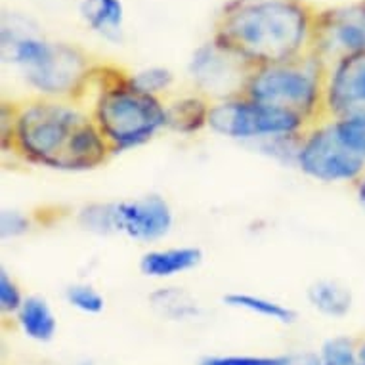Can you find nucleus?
Listing matches in <instances>:
<instances>
[{
    "mask_svg": "<svg viewBox=\"0 0 365 365\" xmlns=\"http://www.w3.org/2000/svg\"><path fill=\"white\" fill-rule=\"evenodd\" d=\"M289 354H215L205 356L199 365H287Z\"/></svg>",
    "mask_w": 365,
    "mask_h": 365,
    "instance_id": "5701e85b",
    "label": "nucleus"
},
{
    "mask_svg": "<svg viewBox=\"0 0 365 365\" xmlns=\"http://www.w3.org/2000/svg\"><path fill=\"white\" fill-rule=\"evenodd\" d=\"M78 16L94 35L119 44L125 35L126 10L123 0H81Z\"/></svg>",
    "mask_w": 365,
    "mask_h": 365,
    "instance_id": "4468645a",
    "label": "nucleus"
},
{
    "mask_svg": "<svg viewBox=\"0 0 365 365\" xmlns=\"http://www.w3.org/2000/svg\"><path fill=\"white\" fill-rule=\"evenodd\" d=\"M187 73L199 94L220 102L243 94L251 67L210 38L193 50Z\"/></svg>",
    "mask_w": 365,
    "mask_h": 365,
    "instance_id": "1a4fd4ad",
    "label": "nucleus"
},
{
    "mask_svg": "<svg viewBox=\"0 0 365 365\" xmlns=\"http://www.w3.org/2000/svg\"><path fill=\"white\" fill-rule=\"evenodd\" d=\"M222 302L234 310L249 312L252 316H260L279 325H293L297 322V312L291 306L279 300L268 299L262 294L245 293V291H232L222 297Z\"/></svg>",
    "mask_w": 365,
    "mask_h": 365,
    "instance_id": "a211bd4d",
    "label": "nucleus"
},
{
    "mask_svg": "<svg viewBox=\"0 0 365 365\" xmlns=\"http://www.w3.org/2000/svg\"><path fill=\"white\" fill-rule=\"evenodd\" d=\"M354 192H356V197H358V203L365 209V174L359 178V182L354 186Z\"/></svg>",
    "mask_w": 365,
    "mask_h": 365,
    "instance_id": "cd10ccee",
    "label": "nucleus"
},
{
    "mask_svg": "<svg viewBox=\"0 0 365 365\" xmlns=\"http://www.w3.org/2000/svg\"><path fill=\"white\" fill-rule=\"evenodd\" d=\"M0 41L4 63L18 69L33 94L84 102L100 63L86 50L69 42L50 41L19 14L2 16Z\"/></svg>",
    "mask_w": 365,
    "mask_h": 365,
    "instance_id": "7ed1b4c3",
    "label": "nucleus"
},
{
    "mask_svg": "<svg viewBox=\"0 0 365 365\" xmlns=\"http://www.w3.org/2000/svg\"><path fill=\"white\" fill-rule=\"evenodd\" d=\"M324 117H365V52L327 67Z\"/></svg>",
    "mask_w": 365,
    "mask_h": 365,
    "instance_id": "9b49d317",
    "label": "nucleus"
},
{
    "mask_svg": "<svg viewBox=\"0 0 365 365\" xmlns=\"http://www.w3.org/2000/svg\"><path fill=\"white\" fill-rule=\"evenodd\" d=\"M317 354H319V365H361V361H359V336H329L319 346Z\"/></svg>",
    "mask_w": 365,
    "mask_h": 365,
    "instance_id": "6ab92c4d",
    "label": "nucleus"
},
{
    "mask_svg": "<svg viewBox=\"0 0 365 365\" xmlns=\"http://www.w3.org/2000/svg\"><path fill=\"white\" fill-rule=\"evenodd\" d=\"M132 83L136 84L140 90H144L148 94H153L157 98H168L170 90H173L176 77L168 67L163 66H150L140 69V71L130 73Z\"/></svg>",
    "mask_w": 365,
    "mask_h": 365,
    "instance_id": "412c9836",
    "label": "nucleus"
},
{
    "mask_svg": "<svg viewBox=\"0 0 365 365\" xmlns=\"http://www.w3.org/2000/svg\"><path fill=\"white\" fill-rule=\"evenodd\" d=\"M0 117L4 153L33 167L84 173L115 157L84 102L31 94L4 100Z\"/></svg>",
    "mask_w": 365,
    "mask_h": 365,
    "instance_id": "f257e3e1",
    "label": "nucleus"
},
{
    "mask_svg": "<svg viewBox=\"0 0 365 365\" xmlns=\"http://www.w3.org/2000/svg\"><path fill=\"white\" fill-rule=\"evenodd\" d=\"M115 234L138 243L165 240L174 226V210L167 199L157 193L113 201Z\"/></svg>",
    "mask_w": 365,
    "mask_h": 365,
    "instance_id": "9d476101",
    "label": "nucleus"
},
{
    "mask_svg": "<svg viewBox=\"0 0 365 365\" xmlns=\"http://www.w3.org/2000/svg\"><path fill=\"white\" fill-rule=\"evenodd\" d=\"M317 10L310 0H227L210 38L251 69L297 60L312 52Z\"/></svg>",
    "mask_w": 365,
    "mask_h": 365,
    "instance_id": "f03ea898",
    "label": "nucleus"
},
{
    "mask_svg": "<svg viewBox=\"0 0 365 365\" xmlns=\"http://www.w3.org/2000/svg\"><path fill=\"white\" fill-rule=\"evenodd\" d=\"M365 52V0L319 8L314 25L312 54L325 67Z\"/></svg>",
    "mask_w": 365,
    "mask_h": 365,
    "instance_id": "6e6552de",
    "label": "nucleus"
},
{
    "mask_svg": "<svg viewBox=\"0 0 365 365\" xmlns=\"http://www.w3.org/2000/svg\"><path fill=\"white\" fill-rule=\"evenodd\" d=\"M203 258L205 255L199 247H159V249L145 251L140 258L138 266L142 276L157 279V282H167V279H173V277H178L199 268Z\"/></svg>",
    "mask_w": 365,
    "mask_h": 365,
    "instance_id": "f8f14e48",
    "label": "nucleus"
},
{
    "mask_svg": "<svg viewBox=\"0 0 365 365\" xmlns=\"http://www.w3.org/2000/svg\"><path fill=\"white\" fill-rule=\"evenodd\" d=\"M84 103L113 155L150 144L167 130L165 100L140 90L130 73L113 63H98Z\"/></svg>",
    "mask_w": 365,
    "mask_h": 365,
    "instance_id": "20e7f679",
    "label": "nucleus"
},
{
    "mask_svg": "<svg viewBox=\"0 0 365 365\" xmlns=\"http://www.w3.org/2000/svg\"><path fill=\"white\" fill-rule=\"evenodd\" d=\"M210 106L212 102L199 94L197 90L165 98L167 130L176 132L180 136H195L203 132L205 128H209Z\"/></svg>",
    "mask_w": 365,
    "mask_h": 365,
    "instance_id": "ddd939ff",
    "label": "nucleus"
},
{
    "mask_svg": "<svg viewBox=\"0 0 365 365\" xmlns=\"http://www.w3.org/2000/svg\"><path fill=\"white\" fill-rule=\"evenodd\" d=\"M287 365H319V354L317 352L289 354Z\"/></svg>",
    "mask_w": 365,
    "mask_h": 365,
    "instance_id": "bb28decb",
    "label": "nucleus"
},
{
    "mask_svg": "<svg viewBox=\"0 0 365 365\" xmlns=\"http://www.w3.org/2000/svg\"><path fill=\"white\" fill-rule=\"evenodd\" d=\"M14 324L27 339L41 344L54 341L58 333V317L48 300L38 294H27L24 306L14 317Z\"/></svg>",
    "mask_w": 365,
    "mask_h": 365,
    "instance_id": "2eb2a0df",
    "label": "nucleus"
},
{
    "mask_svg": "<svg viewBox=\"0 0 365 365\" xmlns=\"http://www.w3.org/2000/svg\"><path fill=\"white\" fill-rule=\"evenodd\" d=\"M359 361L365 365V335L359 336Z\"/></svg>",
    "mask_w": 365,
    "mask_h": 365,
    "instance_id": "c85d7f7f",
    "label": "nucleus"
},
{
    "mask_svg": "<svg viewBox=\"0 0 365 365\" xmlns=\"http://www.w3.org/2000/svg\"><path fill=\"white\" fill-rule=\"evenodd\" d=\"M306 299L317 314L331 319H342L354 308L352 291L336 279H316L310 283Z\"/></svg>",
    "mask_w": 365,
    "mask_h": 365,
    "instance_id": "dca6fc26",
    "label": "nucleus"
},
{
    "mask_svg": "<svg viewBox=\"0 0 365 365\" xmlns=\"http://www.w3.org/2000/svg\"><path fill=\"white\" fill-rule=\"evenodd\" d=\"M148 300L151 308L167 322H192L201 316L199 300L184 287H157Z\"/></svg>",
    "mask_w": 365,
    "mask_h": 365,
    "instance_id": "f3484780",
    "label": "nucleus"
},
{
    "mask_svg": "<svg viewBox=\"0 0 365 365\" xmlns=\"http://www.w3.org/2000/svg\"><path fill=\"white\" fill-rule=\"evenodd\" d=\"M31 230V218L21 210H2L0 216V234L4 240H14Z\"/></svg>",
    "mask_w": 365,
    "mask_h": 365,
    "instance_id": "a878e982",
    "label": "nucleus"
},
{
    "mask_svg": "<svg viewBox=\"0 0 365 365\" xmlns=\"http://www.w3.org/2000/svg\"><path fill=\"white\" fill-rule=\"evenodd\" d=\"M339 138L346 148L365 159V117H348V119H333Z\"/></svg>",
    "mask_w": 365,
    "mask_h": 365,
    "instance_id": "393cba45",
    "label": "nucleus"
},
{
    "mask_svg": "<svg viewBox=\"0 0 365 365\" xmlns=\"http://www.w3.org/2000/svg\"><path fill=\"white\" fill-rule=\"evenodd\" d=\"M294 167L322 184H346L354 187L365 174V159L344 145L333 119L324 117L300 134Z\"/></svg>",
    "mask_w": 365,
    "mask_h": 365,
    "instance_id": "0eeeda50",
    "label": "nucleus"
},
{
    "mask_svg": "<svg viewBox=\"0 0 365 365\" xmlns=\"http://www.w3.org/2000/svg\"><path fill=\"white\" fill-rule=\"evenodd\" d=\"M27 294L21 291V285L6 268L0 269V312L2 317H16L19 308L24 306Z\"/></svg>",
    "mask_w": 365,
    "mask_h": 365,
    "instance_id": "b1692460",
    "label": "nucleus"
},
{
    "mask_svg": "<svg viewBox=\"0 0 365 365\" xmlns=\"http://www.w3.org/2000/svg\"><path fill=\"white\" fill-rule=\"evenodd\" d=\"M327 67L312 54L297 60L252 67L243 96L302 117L306 123L324 119Z\"/></svg>",
    "mask_w": 365,
    "mask_h": 365,
    "instance_id": "39448f33",
    "label": "nucleus"
},
{
    "mask_svg": "<svg viewBox=\"0 0 365 365\" xmlns=\"http://www.w3.org/2000/svg\"><path fill=\"white\" fill-rule=\"evenodd\" d=\"M310 126L302 117L283 109L264 106L247 96L212 102L209 130L227 140L264 144L269 140L297 138Z\"/></svg>",
    "mask_w": 365,
    "mask_h": 365,
    "instance_id": "423d86ee",
    "label": "nucleus"
},
{
    "mask_svg": "<svg viewBox=\"0 0 365 365\" xmlns=\"http://www.w3.org/2000/svg\"><path fill=\"white\" fill-rule=\"evenodd\" d=\"M73 365H94V364L88 361V359H84V361H77V364H73Z\"/></svg>",
    "mask_w": 365,
    "mask_h": 365,
    "instance_id": "c756f323",
    "label": "nucleus"
},
{
    "mask_svg": "<svg viewBox=\"0 0 365 365\" xmlns=\"http://www.w3.org/2000/svg\"><path fill=\"white\" fill-rule=\"evenodd\" d=\"M67 304L86 316H100L106 310V297L90 283H73L66 289Z\"/></svg>",
    "mask_w": 365,
    "mask_h": 365,
    "instance_id": "4be33fe9",
    "label": "nucleus"
},
{
    "mask_svg": "<svg viewBox=\"0 0 365 365\" xmlns=\"http://www.w3.org/2000/svg\"><path fill=\"white\" fill-rule=\"evenodd\" d=\"M78 226L96 235H115L113 201H96L77 210Z\"/></svg>",
    "mask_w": 365,
    "mask_h": 365,
    "instance_id": "aec40b11",
    "label": "nucleus"
}]
</instances>
